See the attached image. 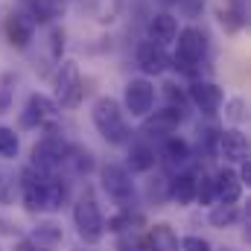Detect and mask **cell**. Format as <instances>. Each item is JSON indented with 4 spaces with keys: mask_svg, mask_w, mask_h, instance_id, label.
<instances>
[{
    "mask_svg": "<svg viewBox=\"0 0 251 251\" xmlns=\"http://www.w3.org/2000/svg\"><path fill=\"white\" fill-rule=\"evenodd\" d=\"M91 117H94V126H97V131L102 134L105 143L120 146V143L128 140L131 128H128V123H126V114H123V108H120L117 100L100 97V100L94 102V108H91Z\"/></svg>",
    "mask_w": 251,
    "mask_h": 251,
    "instance_id": "cell-1",
    "label": "cell"
},
{
    "mask_svg": "<svg viewBox=\"0 0 251 251\" xmlns=\"http://www.w3.org/2000/svg\"><path fill=\"white\" fill-rule=\"evenodd\" d=\"M73 222H76L79 237H82L88 246H94V243H100V240L105 237V219H102L100 204H97L94 199H79V201H76V207H73Z\"/></svg>",
    "mask_w": 251,
    "mask_h": 251,
    "instance_id": "cell-2",
    "label": "cell"
},
{
    "mask_svg": "<svg viewBox=\"0 0 251 251\" xmlns=\"http://www.w3.org/2000/svg\"><path fill=\"white\" fill-rule=\"evenodd\" d=\"M67 155H70V146L64 143L62 137L47 134V137H41L32 146V170H38L44 176H53L64 161H67Z\"/></svg>",
    "mask_w": 251,
    "mask_h": 251,
    "instance_id": "cell-3",
    "label": "cell"
},
{
    "mask_svg": "<svg viewBox=\"0 0 251 251\" xmlns=\"http://www.w3.org/2000/svg\"><path fill=\"white\" fill-rule=\"evenodd\" d=\"M178 50H176V56H173V62L176 67H181V70H196V64L201 62V56H204V50H207V38H204V32L199 29V26H187V29H181L178 35Z\"/></svg>",
    "mask_w": 251,
    "mask_h": 251,
    "instance_id": "cell-4",
    "label": "cell"
},
{
    "mask_svg": "<svg viewBox=\"0 0 251 251\" xmlns=\"http://www.w3.org/2000/svg\"><path fill=\"white\" fill-rule=\"evenodd\" d=\"M123 102L131 117H149V111L155 105V85L149 79H131L126 85Z\"/></svg>",
    "mask_w": 251,
    "mask_h": 251,
    "instance_id": "cell-5",
    "label": "cell"
},
{
    "mask_svg": "<svg viewBox=\"0 0 251 251\" xmlns=\"http://www.w3.org/2000/svg\"><path fill=\"white\" fill-rule=\"evenodd\" d=\"M56 97H59V102H62L64 108L79 105V100H82V76H79L76 62L59 64V73H56Z\"/></svg>",
    "mask_w": 251,
    "mask_h": 251,
    "instance_id": "cell-6",
    "label": "cell"
},
{
    "mask_svg": "<svg viewBox=\"0 0 251 251\" xmlns=\"http://www.w3.org/2000/svg\"><path fill=\"white\" fill-rule=\"evenodd\" d=\"M56 111H59V102L56 100H50L44 94H32L26 100L24 111H21V123L26 126V128H38V126H44L47 120H53Z\"/></svg>",
    "mask_w": 251,
    "mask_h": 251,
    "instance_id": "cell-7",
    "label": "cell"
},
{
    "mask_svg": "<svg viewBox=\"0 0 251 251\" xmlns=\"http://www.w3.org/2000/svg\"><path fill=\"white\" fill-rule=\"evenodd\" d=\"M102 187L111 199L117 201H128L134 196V184H131V176L128 170L120 167V164H105L102 167Z\"/></svg>",
    "mask_w": 251,
    "mask_h": 251,
    "instance_id": "cell-8",
    "label": "cell"
},
{
    "mask_svg": "<svg viewBox=\"0 0 251 251\" xmlns=\"http://www.w3.org/2000/svg\"><path fill=\"white\" fill-rule=\"evenodd\" d=\"M219 155L231 164H243L249 161V137L240 128H225L219 134Z\"/></svg>",
    "mask_w": 251,
    "mask_h": 251,
    "instance_id": "cell-9",
    "label": "cell"
},
{
    "mask_svg": "<svg viewBox=\"0 0 251 251\" xmlns=\"http://www.w3.org/2000/svg\"><path fill=\"white\" fill-rule=\"evenodd\" d=\"M137 64H140L143 73H149V76H161V73L170 67V56H167V50H164L161 44H155V41H143V44L137 47Z\"/></svg>",
    "mask_w": 251,
    "mask_h": 251,
    "instance_id": "cell-10",
    "label": "cell"
},
{
    "mask_svg": "<svg viewBox=\"0 0 251 251\" xmlns=\"http://www.w3.org/2000/svg\"><path fill=\"white\" fill-rule=\"evenodd\" d=\"M44 181H47V176L44 173H38V170H24V176H21V190H24V201H26V207L35 213V210H44Z\"/></svg>",
    "mask_w": 251,
    "mask_h": 251,
    "instance_id": "cell-11",
    "label": "cell"
},
{
    "mask_svg": "<svg viewBox=\"0 0 251 251\" xmlns=\"http://www.w3.org/2000/svg\"><path fill=\"white\" fill-rule=\"evenodd\" d=\"M6 32H9V41L24 50V47L32 41V35H35V21H32V15H26V12H12V15H9V24H6Z\"/></svg>",
    "mask_w": 251,
    "mask_h": 251,
    "instance_id": "cell-12",
    "label": "cell"
},
{
    "mask_svg": "<svg viewBox=\"0 0 251 251\" xmlns=\"http://www.w3.org/2000/svg\"><path fill=\"white\" fill-rule=\"evenodd\" d=\"M190 100L199 105L201 114H216L219 105H222V91H219V85H213V82H196V85L190 88Z\"/></svg>",
    "mask_w": 251,
    "mask_h": 251,
    "instance_id": "cell-13",
    "label": "cell"
},
{
    "mask_svg": "<svg viewBox=\"0 0 251 251\" xmlns=\"http://www.w3.org/2000/svg\"><path fill=\"white\" fill-rule=\"evenodd\" d=\"M213 187H216V199L222 204H237L243 196V181L234 170H219L213 176Z\"/></svg>",
    "mask_w": 251,
    "mask_h": 251,
    "instance_id": "cell-14",
    "label": "cell"
},
{
    "mask_svg": "<svg viewBox=\"0 0 251 251\" xmlns=\"http://www.w3.org/2000/svg\"><path fill=\"white\" fill-rule=\"evenodd\" d=\"M176 35H178V21H176L170 12H158V15L149 21V41L167 47V44L176 41Z\"/></svg>",
    "mask_w": 251,
    "mask_h": 251,
    "instance_id": "cell-15",
    "label": "cell"
},
{
    "mask_svg": "<svg viewBox=\"0 0 251 251\" xmlns=\"http://www.w3.org/2000/svg\"><path fill=\"white\" fill-rule=\"evenodd\" d=\"M184 120V114H181V108H176V105H170V108H164V111H155L152 117H146L143 120V131H155V134H170V131H176L178 123Z\"/></svg>",
    "mask_w": 251,
    "mask_h": 251,
    "instance_id": "cell-16",
    "label": "cell"
},
{
    "mask_svg": "<svg viewBox=\"0 0 251 251\" xmlns=\"http://www.w3.org/2000/svg\"><path fill=\"white\" fill-rule=\"evenodd\" d=\"M170 199L178 204V207H187L196 201V176L190 173H178L173 181H170Z\"/></svg>",
    "mask_w": 251,
    "mask_h": 251,
    "instance_id": "cell-17",
    "label": "cell"
},
{
    "mask_svg": "<svg viewBox=\"0 0 251 251\" xmlns=\"http://www.w3.org/2000/svg\"><path fill=\"white\" fill-rule=\"evenodd\" d=\"M149 249L152 251H178V237L170 225H155L149 231Z\"/></svg>",
    "mask_w": 251,
    "mask_h": 251,
    "instance_id": "cell-18",
    "label": "cell"
},
{
    "mask_svg": "<svg viewBox=\"0 0 251 251\" xmlns=\"http://www.w3.org/2000/svg\"><path fill=\"white\" fill-rule=\"evenodd\" d=\"M128 167H131L134 173L152 170V167H155V149H152L149 143H134L131 152H128Z\"/></svg>",
    "mask_w": 251,
    "mask_h": 251,
    "instance_id": "cell-19",
    "label": "cell"
},
{
    "mask_svg": "<svg viewBox=\"0 0 251 251\" xmlns=\"http://www.w3.org/2000/svg\"><path fill=\"white\" fill-rule=\"evenodd\" d=\"M161 155H164L173 167H178V164H184V161L190 158V143L184 140V137H176V134H173V137H167V140H164Z\"/></svg>",
    "mask_w": 251,
    "mask_h": 251,
    "instance_id": "cell-20",
    "label": "cell"
},
{
    "mask_svg": "<svg viewBox=\"0 0 251 251\" xmlns=\"http://www.w3.org/2000/svg\"><path fill=\"white\" fill-rule=\"evenodd\" d=\"M62 15H64L62 0H32V21H35V24H38V21L50 24V21L62 18Z\"/></svg>",
    "mask_w": 251,
    "mask_h": 251,
    "instance_id": "cell-21",
    "label": "cell"
},
{
    "mask_svg": "<svg viewBox=\"0 0 251 251\" xmlns=\"http://www.w3.org/2000/svg\"><path fill=\"white\" fill-rule=\"evenodd\" d=\"M64 196H67V187H64L59 178L47 176V181H44V210H59Z\"/></svg>",
    "mask_w": 251,
    "mask_h": 251,
    "instance_id": "cell-22",
    "label": "cell"
},
{
    "mask_svg": "<svg viewBox=\"0 0 251 251\" xmlns=\"http://www.w3.org/2000/svg\"><path fill=\"white\" fill-rule=\"evenodd\" d=\"M18 149H21V140H18L15 128L0 126V158H15Z\"/></svg>",
    "mask_w": 251,
    "mask_h": 251,
    "instance_id": "cell-23",
    "label": "cell"
},
{
    "mask_svg": "<svg viewBox=\"0 0 251 251\" xmlns=\"http://www.w3.org/2000/svg\"><path fill=\"white\" fill-rule=\"evenodd\" d=\"M59 240H62V228L59 225H53V222L38 225V231H35V243L38 246H56Z\"/></svg>",
    "mask_w": 251,
    "mask_h": 251,
    "instance_id": "cell-24",
    "label": "cell"
},
{
    "mask_svg": "<svg viewBox=\"0 0 251 251\" xmlns=\"http://www.w3.org/2000/svg\"><path fill=\"white\" fill-rule=\"evenodd\" d=\"M210 222L219 225V228L222 225H234L237 222V207L234 204H219L216 210H210Z\"/></svg>",
    "mask_w": 251,
    "mask_h": 251,
    "instance_id": "cell-25",
    "label": "cell"
},
{
    "mask_svg": "<svg viewBox=\"0 0 251 251\" xmlns=\"http://www.w3.org/2000/svg\"><path fill=\"white\" fill-rule=\"evenodd\" d=\"M196 199L201 201V204H213V199H216V187H213V178H196Z\"/></svg>",
    "mask_w": 251,
    "mask_h": 251,
    "instance_id": "cell-26",
    "label": "cell"
},
{
    "mask_svg": "<svg viewBox=\"0 0 251 251\" xmlns=\"http://www.w3.org/2000/svg\"><path fill=\"white\" fill-rule=\"evenodd\" d=\"M178 246L184 251H210L207 240H199V237H184V240H178Z\"/></svg>",
    "mask_w": 251,
    "mask_h": 251,
    "instance_id": "cell-27",
    "label": "cell"
},
{
    "mask_svg": "<svg viewBox=\"0 0 251 251\" xmlns=\"http://www.w3.org/2000/svg\"><path fill=\"white\" fill-rule=\"evenodd\" d=\"M76 158H79V161H76V170H79V173H88V170L94 167V155H91V152H76Z\"/></svg>",
    "mask_w": 251,
    "mask_h": 251,
    "instance_id": "cell-28",
    "label": "cell"
},
{
    "mask_svg": "<svg viewBox=\"0 0 251 251\" xmlns=\"http://www.w3.org/2000/svg\"><path fill=\"white\" fill-rule=\"evenodd\" d=\"M50 38H53V53H56V56H62V47H64V32L59 29V26H56V29L50 32Z\"/></svg>",
    "mask_w": 251,
    "mask_h": 251,
    "instance_id": "cell-29",
    "label": "cell"
},
{
    "mask_svg": "<svg viewBox=\"0 0 251 251\" xmlns=\"http://www.w3.org/2000/svg\"><path fill=\"white\" fill-rule=\"evenodd\" d=\"M164 88H167V97H170L173 102H178V108H181V105L187 102V97H184L181 91H176V85H164Z\"/></svg>",
    "mask_w": 251,
    "mask_h": 251,
    "instance_id": "cell-30",
    "label": "cell"
},
{
    "mask_svg": "<svg viewBox=\"0 0 251 251\" xmlns=\"http://www.w3.org/2000/svg\"><path fill=\"white\" fill-rule=\"evenodd\" d=\"M12 105V88H0V114H6Z\"/></svg>",
    "mask_w": 251,
    "mask_h": 251,
    "instance_id": "cell-31",
    "label": "cell"
},
{
    "mask_svg": "<svg viewBox=\"0 0 251 251\" xmlns=\"http://www.w3.org/2000/svg\"><path fill=\"white\" fill-rule=\"evenodd\" d=\"M237 176H240V181H243V187H246L251 181V161H243V170H240Z\"/></svg>",
    "mask_w": 251,
    "mask_h": 251,
    "instance_id": "cell-32",
    "label": "cell"
},
{
    "mask_svg": "<svg viewBox=\"0 0 251 251\" xmlns=\"http://www.w3.org/2000/svg\"><path fill=\"white\" fill-rule=\"evenodd\" d=\"M240 108H243V102H240V100H234V102H231V117H234V120H237V117H243V114H240Z\"/></svg>",
    "mask_w": 251,
    "mask_h": 251,
    "instance_id": "cell-33",
    "label": "cell"
}]
</instances>
